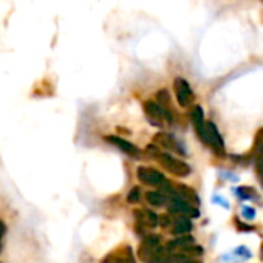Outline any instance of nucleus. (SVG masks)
I'll use <instances>...</instances> for the list:
<instances>
[{
    "label": "nucleus",
    "instance_id": "f257e3e1",
    "mask_svg": "<svg viewBox=\"0 0 263 263\" xmlns=\"http://www.w3.org/2000/svg\"><path fill=\"white\" fill-rule=\"evenodd\" d=\"M198 134L201 137V140L208 144H211L212 147H215L217 151H223V140L221 135L218 134V130L215 127V124L212 122H204L201 125L197 127Z\"/></svg>",
    "mask_w": 263,
    "mask_h": 263
},
{
    "label": "nucleus",
    "instance_id": "f03ea898",
    "mask_svg": "<svg viewBox=\"0 0 263 263\" xmlns=\"http://www.w3.org/2000/svg\"><path fill=\"white\" fill-rule=\"evenodd\" d=\"M158 160L161 161V164L171 172V174H174V175H178V177H186L189 172H191V169H189V166L186 164V163H183V161H180V160H177V158H174V157H171V155H167V154H160L158 152Z\"/></svg>",
    "mask_w": 263,
    "mask_h": 263
},
{
    "label": "nucleus",
    "instance_id": "7ed1b4c3",
    "mask_svg": "<svg viewBox=\"0 0 263 263\" xmlns=\"http://www.w3.org/2000/svg\"><path fill=\"white\" fill-rule=\"evenodd\" d=\"M144 108H146L149 118H151L158 127H161V122H164V121H167V122L172 121V115L169 113V110H166V108H164L161 104H158V102L147 101V102L144 104Z\"/></svg>",
    "mask_w": 263,
    "mask_h": 263
},
{
    "label": "nucleus",
    "instance_id": "20e7f679",
    "mask_svg": "<svg viewBox=\"0 0 263 263\" xmlns=\"http://www.w3.org/2000/svg\"><path fill=\"white\" fill-rule=\"evenodd\" d=\"M175 90H177V99L180 102L181 107H187L192 101H194V93L187 84V81L181 79V78H177L175 79Z\"/></svg>",
    "mask_w": 263,
    "mask_h": 263
},
{
    "label": "nucleus",
    "instance_id": "39448f33",
    "mask_svg": "<svg viewBox=\"0 0 263 263\" xmlns=\"http://www.w3.org/2000/svg\"><path fill=\"white\" fill-rule=\"evenodd\" d=\"M138 178L144 183V184H151V186H160L161 183H164V175L161 172H158L157 169L152 167H138Z\"/></svg>",
    "mask_w": 263,
    "mask_h": 263
},
{
    "label": "nucleus",
    "instance_id": "423d86ee",
    "mask_svg": "<svg viewBox=\"0 0 263 263\" xmlns=\"http://www.w3.org/2000/svg\"><path fill=\"white\" fill-rule=\"evenodd\" d=\"M169 211L177 212V214H183V215H187V217H197L198 215V211L195 208H192L189 204V201H184L181 197H175V195H174V198L171 201Z\"/></svg>",
    "mask_w": 263,
    "mask_h": 263
},
{
    "label": "nucleus",
    "instance_id": "0eeeda50",
    "mask_svg": "<svg viewBox=\"0 0 263 263\" xmlns=\"http://www.w3.org/2000/svg\"><path fill=\"white\" fill-rule=\"evenodd\" d=\"M102 263H135V255L132 252L130 246H124L119 251L107 255V258Z\"/></svg>",
    "mask_w": 263,
    "mask_h": 263
},
{
    "label": "nucleus",
    "instance_id": "6e6552de",
    "mask_svg": "<svg viewBox=\"0 0 263 263\" xmlns=\"http://www.w3.org/2000/svg\"><path fill=\"white\" fill-rule=\"evenodd\" d=\"M107 141H110L111 144H116L122 152H125V154H128L132 157L140 155V151L134 144H132V143L125 141L124 138H119V137H107Z\"/></svg>",
    "mask_w": 263,
    "mask_h": 263
},
{
    "label": "nucleus",
    "instance_id": "1a4fd4ad",
    "mask_svg": "<svg viewBox=\"0 0 263 263\" xmlns=\"http://www.w3.org/2000/svg\"><path fill=\"white\" fill-rule=\"evenodd\" d=\"M192 229V221L187 215H181L178 218L174 220V226H172V232L177 235H184Z\"/></svg>",
    "mask_w": 263,
    "mask_h": 263
},
{
    "label": "nucleus",
    "instance_id": "9d476101",
    "mask_svg": "<svg viewBox=\"0 0 263 263\" xmlns=\"http://www.w3.org/2000/svg\"><path fill=\"white\" fill-rule=\"evenodd\" d=\"M146 200H147L152 206H161V204H164L166 197H164L161 192L152 191V192H147V194H146Z\"/></svg>",
    "mask_w": 263,
    "mask_h": 263
},
{
    "label": "nucleus",
    "instance_id": "9b49d317",
    "mask_svg": "<svg viewBox=\"0 0 263 263\" xmlns=\"http://www.w3.org/2000/svg\"><path fill=\"white\" fill-rule=\"evenodd\" d=\"M191 118H192V121H194L195 127H198V125L204 124V119H203V110H201V107H200V105H195V107L191 110Z\"/></svg>",
    "mask_w": 263,
    "mask_h": 263
},
{
    "label": "nucleus",
    "instance_id": "f8f14e48",
    "mask_svg": "<svg viewBox=\"0 0 263 263\" xmlns=\"http://www.w3.org/2000/svg\"><path fill=\"white\" fill-rule=\"evenodd\" d=\"M144 217H146V218H140V221H146L147 226L155 228V226L158 224V217H157L155 212H152V211H144Z\"/></svg>",
    "mask_w": 263,
    "mask_h": 263
},
{
    "label": "nucleus",
    "instance_id": "ddd939ff",
    "mask_svg": "<svg viewBox=\"0 0 263 263\" xmlns=\"http://www.w3.org/2000/svg\"><path fill=\"white\" fill-rule=\"evenodd\" d=\"M192 243H194V238H192V237L183 235V237H180V238H177V240L171 241V245H169L167 248H169V249H172V248H178V246H186V245H192Z\"/></svg>",
    "mask_w": 263,
    "mask_h": 263
},
{
    "label": "nucleus",
    "instance_id": "4468645a",
    "mask_svg": "<svg viewBox=\"0 0 263 263\" xmlns=\"http://www.w3.org/2000/svg\"><path fill=\"white\" fill-rule=\"evenodd\" d=\"M157 140H158V143H161V144H163L164 147H167V149H175V147H177L175 140H174L172 137H169V135H158Z\"/></svg>",
    "mask_w": 263,
    "mask_h": 263
},
{
    "label": "nucleus",
    "instance_id": "2eb2a0df",
    "mask_svg": "<svg viewBox=\"0 0 263 263\" xmlns=\"http://www.w3.org/2000/svg\"><path fill=\"white\" fill-rule=\"evenodd\" d=\"M160 241H161V238H160L158 235H149V237H146V240H144L146 246H152V248H157Z\"/></svg>",
    "mask_w": 263,
    "mask_h": 263
},
{
    "label": "nucleus",
    "instance_id": "dca6fc26",
    "mask_svg": "<svg viewBox=\"0 0 263 263\" xmlns=\"http://www.w3.org/2000/svg\"><path fill=\"white\" fill-rule=\"evenodd\" d=\"M127 200H128L130 203L138 201V200H140V189H138V187H134V189H132L130 194H128V197H127Z\"/></svg>",
    "mask_w": 263,
    "mask_h": 263
},
{
    "label": "nucleus",
    "instance_id": "f3484780",
    "mask_svg": "<svg viewBox=\"0 0 263 263\" xmlns=\"http://www.w3.org/2000/svg\"><path fill=\"white\" fill-rule=\"evenodd\" d=\"M4 234H5V224L0 221V246H2V238H4Z\"/></svg>",
    "mask_w": 263,
    "mask_h": 263
},
{
    "label": "nucleus",
    "instance_id": "a211bd4d",
    "mask_svg": "<svg viewBox=\"0 0 263 263\" xmlns=\"http://www.w3.org/2000/svg\"><path fill=\"white\" fill-rule=\"evenodd\" d=\"M169 223H171V220H169V217H167V215L161 217V226H167Z\"/></svg>",
    "mask_w": 263,
    "mask_h": 263
},
{
    "label": "nucleus",
    "instance_id": "6ab92c4d",
    "mask_svg": "<svg viewBox=\"0 0 263 263\" xmlns=\"http://www.w3.org/2000/svg\"><path fill=\"white\" fill-rule=\"evenodd\" d=\"M180 263H198V261H192V260H184V261H180Z\"/></svg>",
    "mask_w": 263,
    "mask_h": 263
},
{
    "label": "nucleus",
    "instance_id": "aec40b11",
    "mask_svg": "<svg viewBox=\"0 0 263 263\" xmlns=\"http://www.w3.org/2000/svg\"><path fill=\"white\" fill-rule=\"evenodd\" d=\"M261 175H263V164H261Z\"/></svg>",
    "mask_w": 263,
    "mask_h": 263
}]
</instances>
